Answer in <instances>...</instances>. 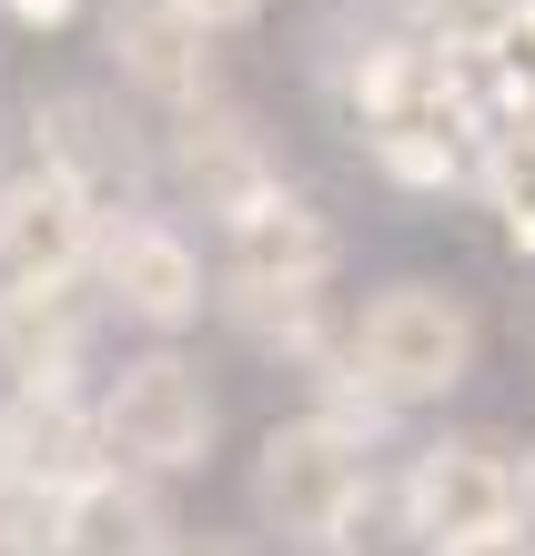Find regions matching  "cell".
<instances>
[{
  "label": "cell",
  "instance_id": "1",
  "mask_svg": "<svg viewBox=\"0 0 535 556\" xmlns=\"http://www.w3.org/2000/svg\"><path fill=\"white\" fill-rule=\"evenodd\" d=\"M384 415H445L485 375V304L455 274H384L344 304V354H333Z\"/></svg>",
  "mask_w": 535,
  "mask_h": 556
},
{
  "label": "cell",
  "instance_id": "2",
  "mask_svg": "<svg viewBox=\"0 0 535 556\" xmlns=\"http://www.w3.org/2000/svg\"><path fill=\"white\" fill-rule=\"evenodd\" d=\"M384 496V445L354 435L344 415L323 405H293L253 435V466H243V516L273 556H344L354 516Z\"/></svg>",
  "mask_w": 535,
  "mask_h": 556
},
{
  "label": "cell",
  "instance_id": "3",
  "mask_svg": "<svg viewBox=\"0 0 535 556\" xmlns=\"http://www.w3.org/2000/svg\"><path fill=\"white\" fill-rule=\"evenodd\" d=\"M384 506L415 536V556L475 546L495 527H525V485H515V435L506 425H424L384 455Z\"/></svg>",
  "mask_w": 535,
  "mask_h": 556
},
{
  "label": "cell",
  "instance_id": "4",
  "mask_svg": "<svg viewBox=\"0 0 535 556\" xmlns=\"http://www.w3.org/2000/svg\"><path fill=\"white\" fill-rule=\"evenodd\" d=\"M91 425H102V455L122 476H152V485H182L213 466L222 445V395L213 375L192 365L182 344H142L91 384Z\"/></svg>",
  "mask_w": 535,
  "mask_h": 556
},
{
  "label": "cell",
  "instance_id": "5",
  "mask_svg": "<svg viewBox=\"0 0 535 556\" xmlns=\"http://www.w3.org/2000/svg\"><path fill=\"white\" fill-rule=\"evenodd\" d=\"M81 283H91V304H102V324H131L142 344H182L192 324L213 314V253L192 243L162 203L102 213Z\"/></svg>",
  "mask_w": 535,
  "mask_h": 556
},
{
  "label": "cell",
  "instance_id": "6",
  "mask_svg": "<svg viewBox=\"0 0 535 556\" xmlns=\"http://www.w3.org/2000/svg\"><path fill=\"white\" fill-rule=\"evenodd\" d=\"M21 132H30V162H41V173L81 182L102 213H131V203L162 192L152 112L131 102V91H112V81H51V91H30Z\"/></svg>",
  "mask_w": 535,
  "mask_h": 556
},
{
  "label": "cell",
  "instance_id": "7",
  "mask_svg": "<svg viewBox=\"0 0 535 556\" xmlns=\"http://www.w3.org/2000/svg\"><path fill=\"white\" fill-rule=\"evenodd\" d=\"M152 152H162V192H173L182 213H213V223H232L243 203H263V192L293 173L273 122H263L243 91H203V102H182V112H152Z\"/></svg>",
  "mask_w": 535,
  "mask_h": 556
},
{
  "label": "cell",
  "instance_id": "8",
  "mask_svg": "<svg viewBox=\"0 0 535 556\" xmlns=\"http://www.w3.org/2000/svg\"><path fill=\"white\" fill-rule=\"evenodd\" d=\"M213 283H344V223H333V203L304 173H283L263 203L213 223Z\"/></svg>",
  "mask_w": 535,
  "mask_h": 556
},
{
  "label": "cell",
  "instance_id": "9",
  "mask_svg": "<svg viewBox=\"0 0 535 556\" xmlns=\"http://www.w3.org/2000/svg\"><path fill=\"white\" fill-rule=\"evenodd\" d=\"M102 61H112V91H131L142 112H182L222 91V41L182 0H102Z\"/></svg>",
  "mask_w": 535,
  "mask_h": 556
},
{
  "label": "cell",
  "instance_id": "10",
  "mask_svg": "<svg viewBox=\"0 0 535 556\" xmlns=\"http://www.w3.org/2000/svg\"><path fill=\"white\" fill-rule=\"evenodd\" d=\"M91 344H102V304H91L81 274H61V283H0V395L81 384Z\"/></svg>",
  "mask_w": 535,
  "mask_h": 556
},
{
  "label": "cell",
  "instance_id": "11",
  "mask_svg": "<svg viewBox=\"0 0 535 556\" xmlns=\"http://www.w3.org/2000/svg\"><path fill=\"white\" fill-rule=\"evenodd\" d=\"M91 233H102V203H91L81 182L41 173V162L0 173V283H61V274H81Z\"/></svg>",
  "mask_w": 535,
  "mask_h": 556
},
{
  "label": "cell",
  "instance_id": "12",
  "mask_svg": "<svg viewBox=\"0 0 535 556\" xmlns=\"http://www.w3.org/2000/svg\"><path fill=\"white\" fill-rule=\"evenodd\" d=\"M213 314L273 375H323L344 354V293L333 283H213Z\"/></svg>",
  "mask_w": 535,
  "mask_h": 556
},
{
  "label": "cell",
  "instance_id": "13",
  "mask_svg": "<svg viewBox=\"0 0 535 556\" xmlns=\"http://www.w3.org/2000/svg\"><path fill=\"white\" fill-rule=\"evenodd\" d=\"M0 466L41 476V485H81L102 476V425H91V384H30V395H0Z\"/></svg>",
  "mask_w": 535,
  "mask_h": 556
},
{
  "label": "cell",
  "instance_id": "14",
  "mask_svg": "<svg viewBox=\"0 0 535 556\" xmlns=\"http://www.w3.org/2000/svg\"><path fill=\"white\" fill-rule=\"evenodd\" d=\"M182 546V516L152 476H81L72 485V527H61V556H173Z\"/></svg>",
  "mask_w": 535,
  "mask_h": 556
},
{
  "label": "cell",
  "instance_id": "15",
  "mask_svg": "<svg viewBox=\"0 0 535 556\" xmlns=\"http://www.w3.org/2000/svg\"><path fill=\"white\" fill-rule=\"evenodd\" d=\"M475 203L495 213V243L535 264V122H506V132H485L475 152Z\"/></svg>",
  "mask_w": 535,
  "mask_h": 556
},
{
  "label": "cell",
  "instance_id": "16",
  "mask_svg": "<svg viewBox=\"0 0 535 556\" xmlns=\"http://www.w3.org/2000/svg\"><path fill=\"white\" fill-rule=\"evenodd\" d=\"M515 0H394V30L424 51H445V61H485L495 51V30H506Z\"/></svg>",
  "mask_w": 535,
  "mask_h": 556
},
{
  "label": "cell",
  "instance_id": "17",
  "mask_svg": "<svg viewBox=\"0 0 535 556\" xmlns=\"http://www.w3.org/2000/svg\"><path fill=\"white\" fill-rule=\"evenodd\" d=\"M61 527H72V485L0 466V556H61Z\"/></svg>",
  "mask_w": 535,
  "mask_h": 556
},
{
  "label": "cell",
  "instance_id": "18",
  "mask_svg": "<svg viewBox=\"0 0 535 556\" xmlns=\"http://www.w3.org/2000/svg\"><path fill=\"white\" fill-rule=\"evenodd\" d=\"M485 61H506V72L535 91V0H515V11H506V30H495V51Z\"/></svg>",
  "mask_w": 535,
  "mask_h": 556
},
{
  "label": "cell",
  "instance_id": "19",
  "mask_svg": "<svg viewBox=\"0 0 535 556\" xmlns=\"http://www.w3.org/2000/svg\"><path fill=\"white\" fill-rule=\"evenodd\" d=\"M182 11L203 21L213 41H232V30H263V21H273V0H182Z\"/></svg>",
  "mask_w": 535,
  "mask_h": 556
},
{
  "label": "cell",
  "instance_id": "20",
  "mask_svg": "<svg viewBox=\"0 0 535 556\" xmlns=\"http://www.w3.org/2000/svg\"><path fill=\"white\" fill-rule=\"evenodd\" d=\"M91 0H0V21L11 30H61V21H81Z\"/></svg>",
  "mask_w": 535,
  "mask_h": 556
},
{
  "label": "cell",
  "instance_id": "21",
  "mask_svg": "<svg viewBox=\"0 0 535 556\" xmlns=\"http://www.w3.org/2000/svg\"><path fill=\"white\" fill-rule=\"evenodd\" d=\"M445 556H535V527H495L475 546H445Z\"/></svg>",
  "mask_w": 535,
  "mask_h": 556
},
{
  "label": "cell",
  "instance_id": "22",
  "mask_svg": "<svg viewBox=\"0 0 535 556\" xmlns=\"http://www.w3.org/2000/svg\"><path fill=\"white\" fill-rule=\"evenodd\" d=\"M173 556H273V546H263V536H182Z\"/></svg>",
  "mask_w": 535,
  "mask_h": 556
},
{
  "label": "cell",
  "instance_id": "23",
  "mask_svg": "<svg viewBox=\"0 0 535 556\" xmlns=\"http://www.w3.org/2000/svg\"><path fill=\"white\" fill-rule=\"evenodd\" d=\"M515 485H525V527H535V435H515Z\"/></svg>",
  "mask_w": 535,
  "mask_h": 556
},
{
  "label": "cell",
  "instance_id": "24",
  "mask_svg": "<svg viewBox=\"0 0 535 556\" xmlns=\"http://www.w3.org/2000/svg\"><path fill=\"white\" fill-rule=\"evenodd\" d=\"M0 142H11V132H0Z\"/></svg>",
  "mask_w": 535,
  "mask_h": 556
}]
</instances>
